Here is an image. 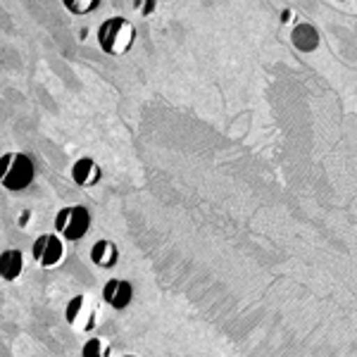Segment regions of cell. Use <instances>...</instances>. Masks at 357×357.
<instances>
[{
    "label": "cell",
    "mask_w": 357,
    "mask_h": 357,
    "mask_svg": "<svg viewBox=\"0 0 357 357\" xmlns=\"http://www.w3.org/2000/svg\"><path fill=\"white\" fill-rule=\"evenodd\" d=\"M82 357H107V343L102 338H91L84 345Z\"/></svg>",
    "instance_id": "cell-11"
},
{
    "label": "cell",
    "mask_w": 357,
    "mask_h": 357,
    "mask_svg": "<svg viewBox=\"0 0 357 357\" xmlns=\"http://www.w3.org/2000/svg\"><path fill=\"white\" fill-rule=\"evenodd\" d=\"M91 257H93L98 267H112L117 262V248L110 241H98L93 250H91Z\"/></svg>",
    "instance_id": "cell-9"
},
{
    "label": "cell",
    "mask_w": 357,
    "mask_h": 357,
    "mask_svg": "<svg viewBox=\"0 0 357 357\" xmlns=\"http://www.w3.org/2000/svg\"><path fill=\"white\" fill-rule=\"evenodd\" d=\"M89 227H91V215L82 205L62 207L55 217V229L65 236L67 241L84 238V234L89 231Z\"/></svg>",
    "instance_id": "cell-4"
},
{
    "label": "cell",
    "mask_w": 357,
    "mask_h": 357,
    "mask_svg": "<svg viewBox=\"0 0 357 357\" xmlns=\"http://www.w3.org/2000/svg\"><path fill=\"white\" fill-rule=\"evenodd\" d=\"M98 314H100V305L93 296H82L72 298V303L67 305V324L79 333H91L98 324Z\"/></svg>",
    "instance_id": "cell-3"
},
{
    "label": "cell",
    "mask_w": 357,
    "mask_h": 357,
    "mask_svg": "<svg viewBox=\"0 0 357 357\" xmlns=\"http://www.w3.org/2000/svg\"><path fill=\"white\" fill-rule=\"evenodd\" d=\"M72 176H74V181H77L79 186L89 188V186H93L98 178H100V169H98V165L91 158H84V160H79V162L72 167Z\"/></svg>",
    "instance_id": "cell-8"
},
{
    "label": "cell",
    "mask_w": 357,
    "mask_h": 357,
    "mask_svg": "<svg viewBox=\"0 0 357 357\" xmlns=\"http://www.w3.org/2000/svg\"><path fill=\"white\" fill-rule=\"evenodd\" d=\"M126 357H134V355H126Z\"/></svg>",
    "instance_id": "cell-13"
},
{
    "label": "cell",
    "mask_w": 357,
    "mask_h": 357,
    "mask_svg": "<svg viewBox=\"0 0 357 357\" xmlns=\"http://www.w3.org/2000/svg\"><path fill=\"white\" fill-rule=\"evenodd\" d=\"M293 43L298 45L301 50H314L317 43H319V38H317L314 29L310 24H303L296 29V33H293Z\"/></svg>",
    "instance_id": "cell-10"
},
{
    "label": "cell",
    "mask_w": 357,
    "mask_h": 357,
    "mask_svg": "<svg viewBox=\"0 0 357 357\" xmlns=\"http://www.w3.org/2000/svg\"><path fill=\"white\" fill-rule=\"evenodd\" d=\"M98 43L110 55L129 53L131 43H134V26L124 17H112V20L102 22L100 29H98Z\"/></svg>",
    "instance_id": "cell-1"
},
{
    "label": "cell",
    "mask_w": 357,
    "mask_h": 357,
    "mask_svg": "<svg viewBox=\"0 0 357 357\" xmlns=\"http://www.w3.org/2000/svg\"><path fill=\"white\" fill-rule=\"evenodd\" d=\"M0 178L10 191H22L33 178V162L22 153H5L0 160Z\"/></svg>",
    "instance_id": "cell-2"
},
{
    "label": "cell",
    "mask_w": 357,
    "mask_h": 357,
    "mask_svg": "<svg viewBox=\"0 0 357 357\" xmlns=\"http://www.w3.org/2000/svg\"><path fill=\"white\" fill-rule=\"evenodd\" d=\"M22 269H24V257L20 250H5L0 255V274L5 281H17L22 276Z\"/></svg>",
    "instance_id": "cell-7"
},
{
    "label": "cell",
    "mask_w": 357,
    "mask_h": 357,
    "mask_svg": "<svg viewBox=\"0 0 357 357\" xmlns=\"http://www.w3.org/2000/svg\"><path fill=\"white\" fill-rule=\"evenodd\" d=\"M65 8L77 15H84V13H91L93 8H98V0H67Z\"/></svg>",
    "instance_id": "cell-12"
},
{
    "label": "cell",
    "mask_w": 357,
    "mask_h": 357,
    "mask_svg": "<svg viewBox=\"0 0 357 357\" xmlns=\"http://www.w3.org/2000/svg\"><path fill=\"white\" fill-rule=\"evenodd\" d=\"M31 252H33V260L48 269V267H57V264L62 262V257H65V245H62V241L57 238V236L43 234L36 238Z\"/></svg>",
    "instance_id": "cell-5"
},
{
    "label": "cell",
    "mask_w": 357,
    "mask_h": 357,
    "mask_svg": "<svg viewBox=\"0 0 357 357\" xmlns=\"http://www.w3.org/2000/svg\"><path fill=\"white\" fill-rule=\"evenodd\" d=\"M102 298H105V301L110 303L114 310H124L126 305L131 303V286H129V281H124V279L107 281L105 289H102Z\"/></svg>",
    "instance_id": "cell-6"
}]
</instances>
